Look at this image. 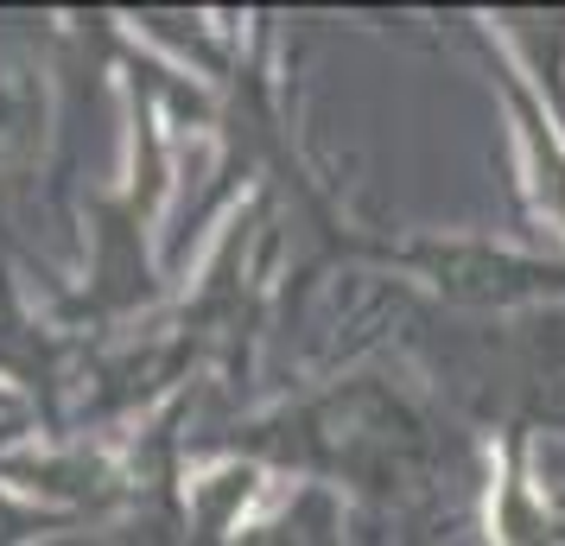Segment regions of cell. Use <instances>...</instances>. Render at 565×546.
Returning a JSON list of instances; mask_svg holds the SVG:
<instances>
[{
    "instance_id": "cell-1",
    "label": "cell",
    "mask_w": 565,
    "mask_h": 546,
    "mask_svg": "<svg viewBox=\"0 0 565 546\" xmlns=\"http://www.w3.org/2000/svg\"><path fill=\"white\" fill-rule=\"evenodd\" d=\"M382 255L458 306L509 312V306H553L565 292V267L495 248V242H407V248H382Z\"/></svg>"
},
{
    "instance_id": "cell-2",
    "label": "cell",
    "mask_w": 565,
    "mask_h": 546,
    "mask_svg": "<svg viewBox=\"0 0 565 546\" xmlns=\"http://www.w3.org/2000/svg\"><path fill=\"white\" fill-rule=\"evenodd\" d=\"M489 64H495V83H502V96H509L514 128H521V153H527L534 204L546 210L553 229H565V128H559V108L527 83V71H521L509 52H495Z\"/></svg>"
},
{
    "instance_id": "cell-3",
    "label": "cell",
    "mask_w": 565,
    "mask_h": 546,
    "mask_svg": "<svg viewBox=\"0 0 565 546\" xmlns=\"http://www.w3.org/2000/svg\"><path fill=\"white\" fill-rule=\"evenodd\" d=\"M64 363H71V331H52L26 312L20 287L0 267V382L20 388L45 407V419H57V394H64Z\"/></svg>"
},
{
    "instance_id": "cell-4",
    "label": "cell",
    "mask_w": 565,
    "mask_h": 546,
    "mask_svg": "<svg viewBox=\"0 0 565 546\" xmlns=\"http://www.w3.org/2000/svg\"><path fill=\"white\" fill-rule=\"evenodd\" d=\"M64 508H32V502H13V495L0 490V546H26L32 534H52L64 527Z\"/></svg>"
},
{
    "instance_id": "cell-5",
    "label": "cell",
    "mask_w": 565,
    "mask_h": 546,
    "mask_svg": "<svg viewBox=\"0 0 565 546\" xmlns=\"http://www.w3.org/2000/svg\"><path fill=\"white\" fill-rule=\"evenodd\" d=\"M546 508H553V515H565V495H553V502H546Z\"/></svg>"
}]
</instances>
